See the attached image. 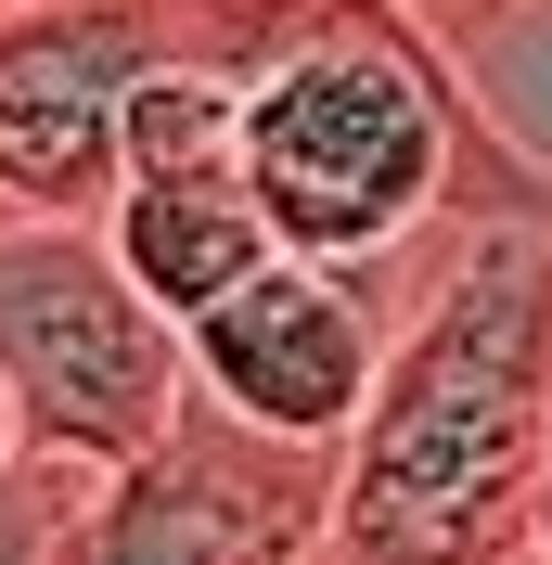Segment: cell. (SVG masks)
I'll return each mask as SVG.
<instances>
[{"mask_svg": "<svg viewBox=\"0 0 552 565\" xmlns=\"http://www.w3.org/2000/svg\"><path fill=\"white\" fill-rule=\"evenodd\" d=\"M552 412V206H476L424 245L412 321L335 437V565H488L527 540Z\"/></svg>", "mask_w": 552, "mask_h": 565, "instance_id": "2", "label": "cell"}, {"mask_svg": "<svg viewBox=\"0 0 552 565\" xmlns=\"http://www.w3.org/2000/svg\"><path fill=\"white\" fill-rule=\"evenodd\" d=\"M26 462H39L26 450V412H13V386H0V501H26Z\"/></svg>", "mask_w": 552, "mask_h": 565, "instance_id": "8", "label": "cell"}, {"mask_svg": "<svg viewBox=\"0 0 552 565\" xmlns=\"http://www.w3.org/2000/svg\"><path fill=\"white\" fill-rule=\"evenodd\" d=\"M65 565H335V450H283L180 386L168 437L65 514Z\"/></svg>", "mask_w": 552, "mask_h": 565, "instance_id": "4", "label": "cell"}, {"mask_svg": "<svg viewBox=\"0 0 552 565\" xmlns=\"http://www.w3.org/2000/svg\"><path fill=\"white\" fill-rule=\"evenodd\" d=\"M412 13H424V26H463V13H488V0H412Z\"/></svg>", "mask_w": 552, "mask_h": 565, "instance_id": "10", "label": "cell"}, {"mask_svg": "<svg viewBox=\"0 0 552 565\" xmlns=\"http://www.w3.org/2000/svg\"><path fill=\"white\" fill-rule=\"evenodd\" d=\"M0 386L26 412V450L65 476H116L180 412V321L116 270L104 218L0 206Z\"/></svg>", "mask_w": 552, "mask_h": 565, "instance_id": "3", "label": "cell"}, {"mask_svg": "<svg viewBox=\"0 0 552 565\" xmlns=\"http://www.w3.org/2000/svg\"><path fill=\"white\" fill-rule=\"evenodd\" d=\"M104 245H116V270H129L168 321H193L206 296H232V282L270 257V218L244 193V154H193V168H116Z\"/></svg>", "mask_w": 552, "mask_h": 565, "instance_id": "7", "label": "cell"}, {"mask_svg": "<svg viewBox=\"0 0 552 565\" xmlns=\"http://www.w3.org/2000/svg\"><path fill=\"white\" fill-rule=\"evenodd\" d=\"M168 26L180 0H0V206L104 218L116 116Z\"/></svg>", "mask_w": 552, "mask_h": 565, "instance_id": "6", "label": "cell"}, {"mask_svg": "<svg viewBox=\"0 0 552 565\" xmlns=\"http://www.w3.org/2000/svg\"><path fill=\"white\" fill-rule=\"evenodd\" d=\"M180 39L232 65V154L283 257L424 270L449 218L501 206L463 180H527L412 0H180Z\"/></svg>", "mask_w": 552, "mask_h": 565, "instance_id": "1", "label": "cell"}, {"mask_svg": "<svg viewBox=\"0 0 552 565\" xmlns=\"http://www.w3.org/2000/svg\"><path fill=\"white\" fill-rule=\"evenodd\" d=\"M527 540L552 553V412H540V501H527Z\"/></svg>", "mask_w": 552, "mask_h": 565, "instance_id": "9", "label": "cell"}, {"mask_svg": "<svg viewBox=\"0 0 552 565\" xmlns=\"http://www.w3.org/2000/svg\"><path fill=\"white\" fill-rule=\"evenodd\" d=\"M488 565H552V553H540V540H514V553H488Z\"/></svg>", "mask_w": 552, "mask_h": 565, "instance_id": "11", "label": "cell"}, {"mask_svg": "<svg viewBox=\"0 0 552 565\" xmlns=\"http://www.w3.org/2000/svg\"><path fill=\"white\" fill-rule=\"evenodd\" d=\"M373 360H385L373 282L321 270V257H283V245L232 296H206V309L180 321L193 398L257 424V437H283V450H335L347 424H360V398H373Z\"/></svg>", "mask_w": 552, "mask_h": 565, "instance_id": "5", "label": "cell"}]
</instances>
